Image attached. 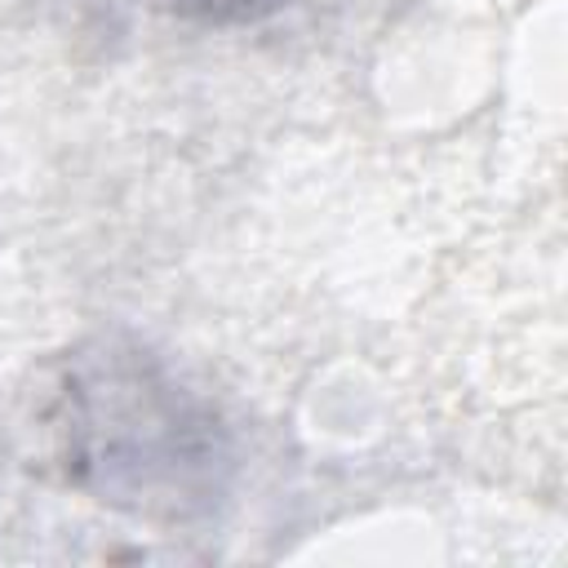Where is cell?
<instances>
[{"mask_svg":"<svg viewBox=\"0 0 568 568\" xmlns=\"http://www.w3.org/2000/svg\"><path fill=\"white\" fill-rule=\"evenodd\" d=\"M182 4H195V9H209V13H248L262 0H182Z\"/></svg>","mask_w":568,"mask_h":568,"instance_id":"obj_2","label":"cell"},{"mask_svg":"<svg viewBox=\"0 0 568 568\" xmlns=\"http://www.w3.org/2000/svg\"><path fill=\"white\" fill-rule=\"evenodd\" d=\"M71 470L102 501L182 515L217 493L226 435L204 399L182 390L142 351L102 346L62 386Z\"/></svg>","mask_w":568,"mask_h":568,"instance_id":"obj_1","label":"cell"}]
</instances>
